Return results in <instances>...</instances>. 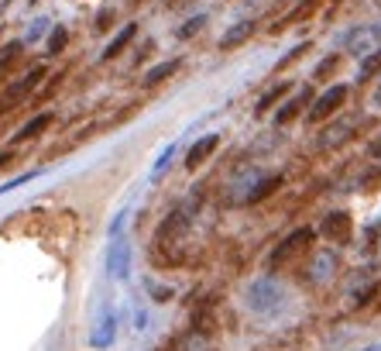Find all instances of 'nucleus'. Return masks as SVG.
Returning <instances> with one entry per match:
<instances>
[{"label":"nucleus","instance_id":"nucleus-12","mask_svg":"<svg viewBox=\"0 0 381 351\" xmlns=\"http://www.w3.org/2000/svg\"><path fill=\"white\" fill-rule=\"evenodd\" d=\"M137 39V24H124V28H117V35L110 41H107V49L100 52V62H110V58H117V56H124V49L131 45V41Z\"/></svg>","mask_w":381,"mask_h":351},{"label":"nucleus","instance_id":"nucleus-27","mask_svg":"<svg viewBox=\"0 0 381 351\" xmlns=\"http://www.w3.org/2000/svg\"><path fill=\"white\" fill-rule=\"evenodd\" d=\"M371 107H375V111H381V79L375 83V90H371Z\"/></svg>","mask_w":381,"mask_h":351},{"label":"nucleus","instance_id":"nucleus-4","mask_svg":"<svg viewBox=\"0 0 381 351\" xmlns=\"http://www.w3.org/2000/svg\"><path fill=\"white\" fill-rule=\"evenodd\" d=\"M316 234L323 241H333V245H350V238H354V217L347 214V210H330V214H323Z\"/></svg>","mask_w":381,"mask_h":351},{"label":"nucleus","instance_id":"nucleus-1","mask_svg":"<svg viewBox=\"0 0 381 351\" xmlns=\"http://www.w3.org/2000/svg\"><path fill=\"white\" fill-rule=\"evenodd\" d=\"M313 241H316V231L313 228H296V231L282 238L275 245V252L268 255V269H288V265H299L306 255H313Z\"/></svg>","mask_w":381,"mask_h":351},{"label":"nucleus","instance_id":"nucleus-6","mask_svg":"<svg viewBox=\"0 0 381 351\" xmlns=\"http://www.w3.org/2000/svg\"><path fill=\"white\" fill-rule=\"evenodd\" d=\"M309 103H313V90H309V86H303L299 93L286 97V103H282V107H275V124H278V128L292 124L299 114H306V111H309Z\"/></svg>","mask_w":381,"mask_h":351},{"label":"nucleus","instance_id":"nucleus-31","mask_svg":"<svg viewBox=\"0 0 381 351\" xmlns=\"http://www.w3.org/2000/svg\"><path fill=\"white\" fill-rule=\"evenodd\" d=\"M361 351H381V341H375V345H367V348H361Z\"/></svg>","mask_w":381,"mask_h":351},{"label":"nucleus","instance_id":"nucleus-15","mask_svg":"<svg viewBox=\"0 0 381 351\" xmlns=\"http://www.w3.org/2000/svg\"><path fill=\"white\" fill-rule=\"evenodd\" d=\"M179 69H182V58H165V62H158V66H152V69L145 73V79H141V83H145V86L152 90V86H158V83H165V79H172L175 73H179Z\"/></svg>","mask_w":381,"mask_h":351},{"label":"nucleus","instance_id":"nucleus-23","mask_svg":"<svg viewBox=\"0 0 381 351\" xmlns=\"http://www.w3.org/2000/svg\"><path fill=\"white\" fill-rule=\"evenodd\" d=\"M371 76H381V49L367 52L361 58V79H371Z\"/></svg>","mask_w":381,"mask_h":351},{"label":"nucleus","instance_id":"nucleus-32","mask_svg":"<svg viewBox=\"0 0 381 351\" xmlns=\"http://www.w3.org/2000/svg\"><path fill=\"white\" fill-rule=\"evenodd\" d=\"M131 4H141V0H131Z\"/></svg>","mask_w":381,"mask_h":351},{"label":"nucleus","instance_id":"nucleus-18","mask_svg":"<svg viewBox=\"0 0 381 351\" xmlns=\"http://www.w3.org/2000/svg\"><path fill=\"white\" fill-rule=\"evenodd\" d=\"M66 45H69V28H66V24H56V28L48 31V39H45V52H48V56H58V52H66Z\"/></svg>","mask_w":381,"mask_h":351},{"label":"nucleus","instance_id":"nucleus-3","mask_svg":"<svg viewBox=\"0 0 381 351\" xmlns=\"http://www.w3.org/2000/svg\"><path fill=\"white\" fill-rule=\"evenodd\" d=\"M347 97H350V90H347L343 83H330L320 97H313L309 111H306V121H309V124H323V121H330L333 114L343 111Z\"/></svg>","mask_w":381,"mask_h":351},{"label":"nucleus","instance_id":"nucleus-28","mask_svg":"<svg viewBox=\"0 0 381 351\" xmlns=\"http://www.w3.org/2000/svg\"><path fill=\"white\" fill-rule=\"evenodd\" d=\"M162 4H165V11H179V7H186L192 0H162Z\"/></svg>","mask_w":381,"mask_h":351},{"label":"nucleus","instance_id":"nucleus-10","mask_svg":"<svg viewBox=\"0 0 381 351\" xmlns=\"http://www.w3.org/2000/svg\"><path fill=\"white\" fill-rule=\"evenodd\" d=\"M343 45H347V52H350V56H361V58L367 56V52L381 49L371 24H364V28H350V31H347V39H343Z\"/></svg>","mask_w":381,"mask_h":351},{"label":"nucleus","instance_id":"nucleus-30","mask_svg":"<svg viewBox=\"0 0 381 351\" xmlns=\"http://www.w3.org/2000/svg\"><path fill=\"white\" fill-rule=\"evenodd\" d=\"M371 28H375V39H378V45H381V21L378 24H371Z\"/></svg>","mask_w":381,"mask_h":351},{"label":"nucleus","instance_id":"nucleus-8","mask_svg":"<svg viewBox=\"0 0 381 351\" xmlns=\"http://www.w3.org/2000/svg\"><path fill=\"white\" fill-rule=\"evenodd\" d=\"M216 148H220V135H203V138H196V141L189 145V152H186V169H189V173H196L199 166H207Z\"/></svg>","mask_w":381,"mask_h":351},{"label":"nucleus","instance_id":"nucleus-22","mask_svg":"<svg viewBox=\"0 0 381 351\" xmlns=\"http://www.w3.org/2000/svg\"><path fill=\"white\" fill-rule=\"evenodd\" d=\"M117 28V11L114 7H100L96 11V21H93V31L96 35H107V31H114Z\"/></svg>","mask_w":381,"mask_h":351},{"label":"nucleus","instance_id":"nucleus-19","mask_svg":"<svg viewBox=\"0 0 381 351\" xmlns=\"http://www.w3.org/2000/svg\"><path fill=\"white\" fill-rule=\"evenodd\" d=\"M21 49H24V41H7V45L0 49V76H7V73L18 66Z\"/></svg>","mask_w":381,"mask_h":351},{"label":"nucleus","instance_id":"nucleus-5","mask_svg":"<svg viewBox=\"0 0 381 351\" xmlns=\"http://www.w3.org/2000/svg\"><path fill=\"white\" fill-rule=\"evenodd\" d=\"M189 210H172L169 217H165V220H162V224H158V231H155V241H158V245H175V241H179V238H182V234L189 231Z\"/></svg>","mask_w":381,"mask_h":351},{"label":"nucleus","instance_id":"nucleus-13","mask_svg":"<svg viewBox=\"0 0 381 351\" xmlns=\"http://www.w3.org/2000/svg\"><path fill=\"white\" fill-rule=\"evenodd\" d=\"M288 90H292V83H288V79H282V83H271L265 93L258 97V103H254V114L261 117V114H268V111H275V107L288 97Z\"/></svg>","mask_w":381,"mask_h":351},{"label":"nucleus","instance_id":"nucleus-26","mask_svg":"<svg viewBox=\"0 0 381 351\" xmlns=\"http://www.w3.org/2000/svg\"><path fill=\"white\" fill-rule=\"evenodd\" d=\"M306 49H309V41H306V45H296V52H288V56H286V58H282V62H278V69H286V66H288V62H296V58H299V56H303V52H306Z\"/></svg>","mask_w":381,"mask_h":351},{"label":"nucleus","instance_id":"nucleus-25","mask_svg":"<svg viewBox=\"0 0 381 351\" xmlns=\"http://www.w3.org/2000/svg\"><path fill=\"white\" fill-rule=\"evenodd\" d=\"M375 183H381V166H375L371 173H364V179H361V190H364V193H375V190H378Z\"/></svg>","mask_w":381,"mask_h":351},{"label":"nucleus","instance_id":"nucleus-7","mask_svg":"<svg viewBox=\"0 0 381 351\" xmlns=\"http://www.w3.org/2000/svg\"><path fill=\"white\" fill-rule=\"evenodd\" d=\"M254 31H258V21H254V18L234 21V24L227 28V31L220 35V41H216V49H220V52H234V49H241V45H244V41H248L251 35H254Z\"/></svg>","mask_w":381,"mask_h":351},{"label":"nucleus","instance_id":"nucleus-21","mask_svg":"<svg viewBox=\"0 0 381 351\" xmlns=\"http://www.w3.org/2000/svg\"><path fill=\"white\" fill-rule=\"evenodd\" d=\"M320 4H323V0H303L299 7H292V11H288L286 21H282L278 28H286V24H299V21H306L309 14H313V11H316V7H320ZM278 28H275V31H278Z\"/></svg>","mask_w":381,"mask_h":351},{"label":"nucleus","instance_id":"nucleus-9","mask_svg":"<svg viewBox=\"0 0 381 351\" xmlns=\"http://www.w3.org/2000/svg\"><path fill=\"white\" fill-rule=\"evenodd\" d=\"M56 124V114L52 111H41V114H35L28 124H21L18 131L11 135V145H24V141H35V138H41L48 128Z\"/></svg>","mask_w":381,"mask_h":351},{"label":"nucleus","instance_id":"nucleus-29","mask_svg":"<svg viewBox=\"0 0 381 351\" xmlns=\"http://www.w3.org/2000/svg\"><path fill=\"white\" fill-rule=\"evenodd\" d=\"M14 162V152H0V169H7Z\"/></svg>","mask_w":381,"mask_h":351},{"label":"nucleus","instance_id":"nucleus-20","mask_svg":"<svg viewBox=\"0 0 381 351\" xmlns=\"http://www.w3.org/2000/svg\"><path fill=\"white\" fill-rule=\"evenodd\" d=\"M207 14H192L189 21H186V24H179V28H175V39L179 41H189V39H196V35H199V31H203V28H207Z\"/></svg>","mask_w":381,"mask_h":351},{"label":"nucleus","instance_id":"nucleus-24","mask_svg":"<svg viewBox=\"0 0 381 351\" xmlns=\"http://www.w3.org/2000/svg\"><path fill=\"white\" fill-rule=\"evenodd\" d=\"M110 262H114V273L124 275V265H127V241H117L114 252H110Z\"/></svg>","mask_w":381,"mask_h":351},{"label":"nucleus","instance_id":"nucleus-2","mask_svg":"<svg viewBox=\"0 0 381 351\" xmlns=\"http://www.w3.org/2000/svg\"><path fill=\"white\" fill-rule=\"evenodd\" d=\"M48 76V69L45 66H31L24 76L11 79L7 86H4V93H0V114H7V111H14L21 103H28V97H35L38 93V86L45 83Z\"/></svg>","mask_w":381,"mask_h":351},{"label":"nucleus","instance_id":"nucleus-17","mask_svg":"<svg viewBox=\"0 0 381 351\" xmlns=\"http://www.w3.org/2000/svg\"><path fill=\"white\" fill-rule=\"evenodd\" d=\"M340 62H343L340 52H330V56H323L320 62H316V69H313V79H316V83H330V76L340 69Z\"/></svg>","mask_w":381,"mask_h":351},{"label":"nucleus","instance_id":"nucleus-11","mask_svg":"<svg viewBox=\"0 0 381 351\" xmlns=\"http://www.w3.org/2000/svg\"><path fill=\"white\" fill-rule=\"evenodd\" d=\"M278 286L271 283V279H261V283H254L251 286V292H248V303L254 307V310H261V313H268L271 307H278Z\"/></svg>","mask_w":381,"mask_h":351},{"label":"nucleus","instance_id":"nucleus-14","mask_svg":"<svg viewBox=\"0 0 381 351\" xmlns=\"http://www.w3.org/2000/svg\"><path fill=\"white\" fill-rule=\"evenodd\" d=\"M333 269H337V255L333 252H316L309 258V279L313 283H326L333 275Z\"/></svg>","mask_w":381,"mask_h":351},{"label":"nucleus","instance_id":"nucleus-16","mask_svg":"<svg viewBox=\"0 0 381 351\" xmlns=\"http://www.w3.org/2000/svg\"><path fill=\"white\" fill-rule=\"evenodd\" d=\"M278 186H282V176H261V179H254V190L244 193V203H258V200L275 193Z\"/></svg>","mask_w":381,"mask_h":351}]
</instances>
